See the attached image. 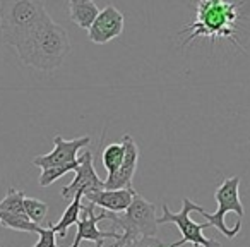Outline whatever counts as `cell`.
I'll list each match as a JSON object with an SVG mask.
<instances>
[{
	"label": "cell",
	"mask_w": 250,
	"mask_h": 247,
	"mask_svg": "<svg viewBox=\"0 0 250 247\" xmlns=\"http://www.w3.org/2000/svg\"><path fill=\"white\" fill-rule=\"evenodd\" d=\"M16 52L24 66L52 72L69 57L70 40L65 29L48 16Z\"/></svg>",
	"instance_id": "obj_1"
},
{
	"label": "cell",
	"mask_w": 250,
	"mask_h": 247,
	"mask_svg": "<svg viewBox=\"0 0 250 247\" xmlns=\"http://www.w3.org/2000/svg\"><path fill=\"white\" fill-rule=\"evenodd\" d=\"M242 2H226V0H199L195 7V21L188 24L180 35L188 33L184 40V46L195 38H228L235 40L236 21L240 19L238 7Z\"/></svg>",
	"instance_id": "obj_2"
},
{
	"label": "cell",
	"mask_w": 250,
	"mask_h": 247,
	"mask_svg": "<svg viewBox=\"0 0 250 247\" xmlns=\"http://www.w3.org/2000/svg\"><path fill=\"white\" fill-rule=\"evenodd\" d=\"M48 18L43 0H2L0 33L5 45L18 50Z\"/></svg>",
	"instance_id": "obj_3"
},
{
	"label": "cell",
	"mask_w": 250,
	"mask_h": 247,
	"mask_svg": "<svg viewBox=\"0 0 250 247\" xmlns=\"http://www.w3.org/2000/svg\"><path fill=\"white\" fill-rule=\"evenodd\" d=\"M98 216H100V220H110L118 228V232H122V237L120 240H117V244L130 242V240L139 239L143 235L156 237V204L144 199L137 192L134 194L132 202L125 211L113 213L101 209Z\"/></svg>",
	"instance_id": "obj_4"
},
{
	"label": "cell",
	"mask_w": 250,
	"mask_h": 247,
	"mask_svg": "<svg viewBox=\"0 0 250 247\" xmlns=\"http://www.w3.org/2000/svg\"><path fill=\"white\" fill-rule=\"evenodd\" d=\"M238 189H240V177L225 179V180L218 185V189H216V192H214V198H216V201H218V209H216L214 213H208L202 206H199V209H197V211L208 220L209 226L218 228L219 232L225 237H228V239H233V237L242 230V220H238L233 228H228L225 223L226 213H229V211L236 213L238 218H242L243 213H245L243 211L242 201H240Z\"/></svg>",
	"instance_id": "obj_5"
},
{
	"label": "cell",
	"mask_w": 250,
	"mask_h": 247,
	"mask_svg": "<svg viewBox=\"0 0 250 247\" xmlns=\"http://www.w3.org/2000/svg\"><path fill=\"white\" fill-rule=\"evenodd\" d=\"M163 209V215L160 218H156L158 225H165V223H175V225L180 228L182 233V239L177 240V242L170 244L167 247H182L185 244H192L195 247H221V244L216 242L212 239H206L204 237V228H208L209 223H197L194 220H190V213L192 211H197L199 204L192 202L188 198H185L182 201V209L178 213H171L170 208L167 204L161 206Z\"/></svg>",
	"instance_id": "obj_6"
},
{
	"label": "cell",
	"mask_w": 250,
	"mask_h": 247,
	"mask_svg": "<svg viewBox=\"0 0 250 247\" xmlns=\"http://www.w3.org/2000/svg\"><path fill=\"white\" fill-rule=\"evenodd\" d=\"M76 177L69 185L62 187V198L63 199H72L76 194H89V192H96L100 189H104V184L100 177H98L96 170H94L93 163V153L87 150L83 151L79 158V165H77Z\"/></svg>",
	"instance_id": "obj_7"
},
{
	"label": "cell",
	"mask_w": 250,
	"mask_h": 247,
	"mask_svg": "<svg viewBox=\"0 0 250 247\" xmlns=\"http://www.w3.org/2000/svg\"><path fill=\"white\" fill-rule=\"evenodd\" d=\"M91 143L89 136L76 137L72 141H65L60 134L53 137V151L48 155H40L33 160V165L38 168H50V167H59V165H67L77 160V153Z\"/></svg>",
	"instance_id": "obj_8"
},
{
	"label": "cell",
	"mask_w": 250,
	"mask_h": 247,
	"mask_svg": "<svg viewBox=\"0 0 250 247\" xmlns=\"http://www.w3.org/2000/svg\"><path fill=\"white\" fill-rule=\"evenodd\" d=\"M94 208L96 206L93 202L86 201L83 202V209L84 211V218L83 220H77V233H76V239H74L72 246L70 247H79L83 240H87V242H94L96 247H103L104 239H115V240H120L122 232L118 230H108V232H101L98 228V222H101L100 216L94 213Z\"/></svg>",
	"instance_id": "obj_9"
},
{
	"label": "cell",
	"mask_w": 250,
	"mask_h": 247,
	"mask_svg": "<svg viewBox=\"0 0 250 247\" xmlns=\"http://www.w3.org/2000/svg\"><path fill=\"white\" fill-rule=\"evenodd\" d=\"M124 31V14L113 5H106L87 29V36L96 45H104L118 38Z\"/></svg>",
	"instance_id": "obj_10"
},
{
	"label": "cell",
	"mask_w": 250,
	"mask_h": 247,
	"mask_svg": "<svg viewBox=\"0 0 250 247\" xmlns=\"http://www.w3.org/2000/svg\"><path fill=\"white\" fill-rule=\"evenodd\" d=\"M122 144H124L125 150L124 161H122L120 168L113 175H110V177H106V180H103L104 189H134L132 179L134 174H136L137 161H139V146L129 134H124Z\"/></svg>",
	"instance_id": "obj_11"
},
{
	"label": "cell",
	"mask_w": 250,
	"mask_h": 247,
	"mask_svg": "<svg viewBox=\"0 0 250 247\" xmlns=\"http://www.w3.org/2000/svg\"><path fill=\"white\" fill-rule=\"evenodd\" d=\"M134 194H136L134 189H100L96 192L83 196V199L93 202L94 206L104 209V211L120 213L129 208Z\"/></svg>",
	"instance_id": "obj_12"
},
{
	"label": "cell",
	"mask_w": 250,
	"mask_h": 247,
	"mask_svg": "<svg viewBox=\"0 0 250 247\" xmlns=\"http://www.w3.org/2000/svg\"><path fill=\"white\" fill-rule=\"evenodd\" d=\"M70 21L83 29H89L94 19L100 14V9L96 7L93 0H70L69 2Z\"/></svg>",
	"instance_id": "obj_13"
},
{
	"label": "cell",
	"mask_w": 250,
	"mask_h": 247,
	"mask_svg": "<svg viewBox=\"0 0 250 247\" xmlns=\"http://www.w3.org/2000/svg\"><path fill=\"white\" fill-rule=\"evenodd\" d=\"M81 209H83V194H76L72 199H70V204L67 206V209L63 211V215L60 216L59 222H57L55 225H50L52 230L60 237V239H63V237L67 235V230L77 223Z\"/></svg>",
	"instance_id": "obj_14"
},
{
	"label": "cell",
	"mask_w": 250,
	"mask_h": 247,
	"mask_svg": "<svg viewBox=\"0 0 250 247\" xmlns=\"http://www.w3.org/2000/svg\"><path fill=\"white\" fill-rule=\"evenodd\" d=\"M0 225L5 226V228L28 233H38V230L42 228V225H36L35 222H31L28 215H18V213L5 211H0Z\"/></svg>",
	"instance_id": "obj_15"
},
{
	"label": "cell",
	"mask_w": 250,
	"mask_h": 247,
	"mask_svg": "<svg viewBox=\"0 0 250 247\" xmlns=\"http://www.w3.org/2000/svg\"><path fill=\"white\" fill-rule=\"evenodd\" d=\"M124 155H125V150L122 143L120 144L111 143L103 150V153H101V161H103V167L106 168L108 177L113 175L115 172L120 168L122 161H124Z\"/></svg>",
	"instance_id": "obj_16"
},
{
	"label": "cell",
	"mask_w": 250,
	"mask_h": 247,
	"mask_svg": "<svg viewBox=\"0 0 250 247\" xmlns=\"http://www.w3.org/2000/svg\"><path fill=\"white\" fill-rule=\"evenodd\" d=\"M0 211L5 213H18V215H26L24 211V192L11 187L5 194V198L0 201Z\"/></svg>",
	"instance_id": "obj_17"
},
{
	"label": "cell",
	"mask_w": 250,
	"mask_h": 247,
	"mask_svg": "<svg viewBox=\"0 0 250 247\" xmlns=\"http://www.w3.org/2000/svg\"><path fill=\"white\" fill-rule=\"evenodd\" d=\"M77 165H79V158H77L76 161H72V163L59 165V167L43 168V170H42V175H40V179H38V184L42 185V187H48V185H52L53 182L59 180V179L62 177V175H65L67 172L76 170Z\"/></svg>",
	"instance_id": "obj_18"
},
{
	"label": "cell",
	"mask_w": 250,
	"mask_h": 247,
	"mask_svg": "<svg viewBox=\"0 0 250 247\" xmlns=\"http://www.w3.org/2000/svg\"><path fill=\"white\" fill-rule=\"evenodd\" d=\"M24 211L31 222H35L36 225H42L46 218V213H48V204L40 201V199L26 198L24 196Z\"/></svg>",
	"instance_id": "obj_19"
},
{
	"label": "cell",
	"mask_w": 250,
	"mask_h": 247,
	"mask_svg": "<svg viewBox=\"0 0 250 247\" xmlns=\"http://www.w3.org/2000/svg\"><path fill=\"white\" fill-rule=\"evenodd\" d=\"M165 244L161 242L158 237H151V235H143L139 239H134L130 242H124V244H115L113 247H163Z\"/></svg>",
	"instance_id": "obj_20"
},
{
	"label": "cell",
	"mask_w": 250,
	"mask_h": 247,
	"mask_svg": "<svg viewBox=\"0 0 250 247\" xmlns=\"http://www.w3.org/2000/svg\"><path fill=\"white\" fill-rule=\"evenodd\" d=\"M38 242L33 247H57V233L52 230V226H42L38 230Z\"/></svg>",
	"instance_id": "obj_21"
},
{
	"label": "cell",
	"mask_w": 250,
	"mask_h": 247,
	"mask_svg": "<svg viewBox=\"0 0 250 247\" xmlns=\"http://www.w3.org/2000/svg\"><path fill=\"white\" fill-rule=\"evenodd\" d=\"M163 247H167V246H163Z\"/></svg>",
	"instance_id": "obj_22"
}]
</instances>
